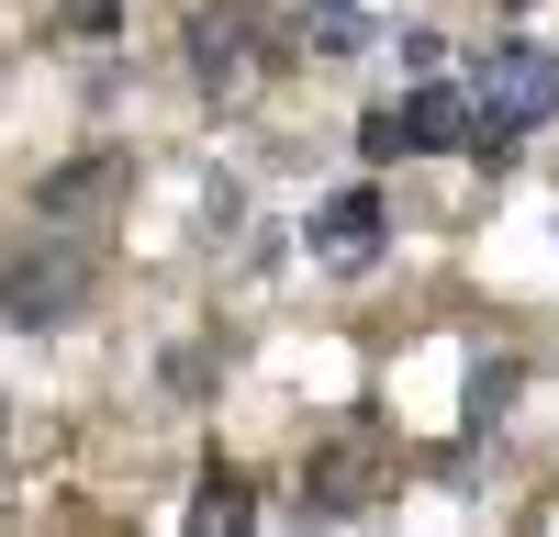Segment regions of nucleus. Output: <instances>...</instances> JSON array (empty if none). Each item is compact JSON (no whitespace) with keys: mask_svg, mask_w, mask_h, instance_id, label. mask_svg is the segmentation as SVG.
<instances>
[{"mask_svg":"<svg viewBox=\"0 0 559 537\" xmlns=\"http://www.w3.org/2000/svg\"><path fill=\"white\" fill-rule=\"evenodd\" d=\"M90 302H102V258H90L68 224H45L23 258H0V325L12 336H68Z\"/></svg>","mask_w":559,"mask_h":537,"instance_id":"obj_1","label":"nucleus"},{"mask_svg":"<svg viewBox=\"0 0 559 537\" xmlns=\"http://www.w3.org/2000/svg\"><path fill=\"white\" fill-rule=\"evenodd\" d=\"M471 79H481V102H471V157L526 146V134L559 112V57H548V45H492Z\"/></svg>","mask_w":559,"mask_h":537,"instance_id":"obj_2","label":"nucleus"},{"mask_svg":"<svg viewBox=\"0 0 559 537\" xmlns=\"http://www.w3.org/2000/svg\"><path fill=\"white\" fill-rule=\"evenodd\" d=\"M358 146L369 157H448V146H471V102H459V79H426L403 112H369Z\"/></svg>","mask_w":559,"mask_h":537,"instance_id":"obj_3","label":"nucleus"},{"mask_svg":"<svg viewBox=\"0 0 559 537\" xmlns=\"http://www.w3.org/2000/svg\"><path fill=\"white\" fill-rule=\"evenodd\" d=\"M381 481H392V448H381V437H336V448L302 470V504L336 526V515H369V504H381Z\"/></svg>","mask_w":559,"mask_h":537,"instance_id":"obj_4","label":"nucleus"},{"mask_svg":"<svg viewBox=\"0 0 559 537\" xmlns=\"http://www.w3.org/2000/svg\"><path fill=\"white\" fill-rule=\"evenodd\" d=\"M381 191H336V202H313V268H336V281H358V268H381Z\"/></svg>","mask_w":559,"mask_h":537,"instance_id":"obj_5","label":"nucleus"},{"mask_svg":"<svg viewBox=\"0 0 559 537\" xmlns=\"http://www.w3.org/2000/svg\"><path fill=\"white\" fill-rule=\"evenodd\" d=\"M191 68H202L213 102H224V90H247V79H258V23H247V12H202V23H191Z\"/></svg>","mask_w":559,"mask_h":537,"instance_id":"obj_6","label":"nucleus"},{"mask_svg":"<svg viewBox=\"0 0 559 537\" xmlns=\"http://www.w3.org/2000/svg\"><path fill=\"white\" fill-rule=\"evenodd\" d=\"M112 191H123V157H112V146H90V157H68V168L34 191V213H45V224H90Z\"/></svg>","mask_w":559,"mask_h":537,"instance_id":"obj_7","label":"nucleus"},{"mask_svg":"<svg viewBox=\"0 0 559 537\" xmlns=\"http://www.w3.org/2000/svg\"><path fill=\"white\" fill-rule=\"evenodd\" d=\"M191 526H202V537H236V526H258V492H247V470H202V492H191Z\"/></svg>","mask_w":559,"mask_h":537,"instance_id":"obj_8","label":"nucleus"},{"mask_svg":"<svg viewBox=\"0 0 559 537\" xmlns=\"http://www.w3.org/2000/svg\"><path fill=\"white\" fill-rule=\"evenodd\" d=\"M515 381H526L515 358H481V370H471V415H459V437H492V426H503V403H515Z\"/></svg>","mask_w":559,"mask_h":537,"instance_id":"obj_9","label":"nucleus"},{"mask_svg":"<svg viewBox=\"0 0 559 537\" xmlns=\"http://www.w3.org/2000/svg\"><path fill=\"white\" fill-rule=\"evenodd\" d=\"M302 34L324 45V57H358V45H369V12H358V0H302Z\"/></svg>","mask_w":559,"mask_h":537,"instance_id":"obj_10","label":"nucleus"}]
</instances>
